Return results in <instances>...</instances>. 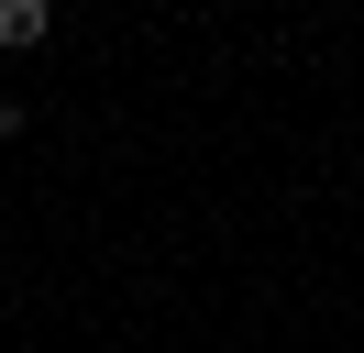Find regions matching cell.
I'll return each mask as SVG.
<instances>
[{
	"label": "cell",
	"mask_w": 364,
	"mask_h": 353,
	"mask_svg": "<svg viewBox=\"0 0 364 353\" xmlns=\"http://www.w3.org/2000/svg\"><path fill=\"white\" fill-rule=\"evenodd\" d=\"M55 33V0H0V56H33Z\"/></svg>",
	"instance_id": "1"
},
{
	"label": "cell",
	"mask_w": 364,
	"mask_h": 353,
	"mask_svg": "<svg viewBox=\"0 0 364 353\" xmlns=\"http://www.w3.org/2000/svg\"><path fill=\"white\" fill-rule=\"evenodd\" d=\"M11 132H23V100H0V144H11Z\"/></svg>",
	"instance_id": "2"
}]
</instances>
